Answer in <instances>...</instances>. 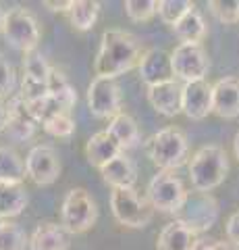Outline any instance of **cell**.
I'll list each match as a JSON object with an SVG mask.
<instances>
[{
	"label": "cell",
	"instance_id": "22",
	"mask_svg": "<svg viewBox=\"0 0 239 250\" xmlns=\"http://www.w3.org/2000/svg\"><path fill=\"white\" fill-rule=\"evenodd\" d=\"M106 131L114 138V142H117L121 146V150L125 152L129 150V148H135L137 144H140V127H137L135 119L127 113H119L117 117H112V119L109 121V127H106Z\"/></svg>",
	"mask_w": 239,
	"mask_h": 250
},
{
	"label": "cell",
	"instance_id": "23",
	"mask_svg": "<svg viewBox=\"0 0 239 250\" xmlns=\"http://www.w3.org/2000/svg\"><path fill=\"white\" fill-rule=\"evenodd\" d=\"M175 36L181 40V44H202V40L208 36V25L200 11H191L173 27Z\"/></svg>",
	"mask_w": 239,
	"mask_h": 250
},
{
	"label": "cell",
	"instance_id": "28",
	"mask_svg": "<svg viewBox=\"0 0 239 250\" xmlns=\"http://www.w3.org/2000/svg\"><path fill=\"white\" fill-rule=\"evenodd\" d=\"M50 73H52V67L48 65V61L44 59L42 52L34 50V52L25 54V59H23V75L32 77V80H37V82L48 83Z\"/></svg>",
	"mask_w": 239,
	"mask_h": 250
},
{
	"label": "cell",
	"instance_id": "39",
	"mask_svg": "<svg viewBox=\"0 0 239 250\" xmlns=\"http://www.w3.org/2000/svg\"><path fill=\"white\" fill-rule=\"evenodd\" d=\"M6 129V104L0 100V134Z\"/></svg>",
	"mask_w": 239,
	"mask_h": 250
},
{
	"label": "cell",
	"instance_id": "15",
	"mask_svg": "<svg viewBox=\"0 0 239 250\" xmlns=\"http://www.w3.org/2000/svg\"><path fill=\"white\" fill-rule=\"evenodd\" d=\"M181 88L183 85L173 77V80L150 85L146 96H148V103L156 113L165 117H175L181 113Z\"/></svg>",
	"mask_w": 239,
	"mask_h": 250
},
{
	"label": "cell",
	"instance_id": "18",
	"mask_svg": "<svg viewBox=\"0 0 239 250\" xmlns=\"http://www.w3.org/2000/svg\"><path fill=\"white\" fill-rule=\"evenodd\" d=\"M100 175L112 190H127V188H135L137 184V167L129 156H125V152L100 169Z\"/></svg>",
	"mask_w": 239,
	"mask_h": 250
},
{
	"label": "cell",
	"instance_id": "36",
	"mask_svg": "<svg viewBox=\"0 0 239 250\" xmlns=\"http://www.w3.org/2000/svg\"><path fill=\"white\" fill-rule=\"evenodd\" d=\"M225 236H227V242L233 244L235 248H239V210L231 213L227 223H225Z\"/></svg>",
	"mask_w": 239,
	"mask_h": 250
},
{
	"label": "cell",
	"instance_id": "38",
	"mask_svg": "<svg viewBox=\"0 0 239 250\" xmlns=\"http://www.w3.org/2000/svg\"><path fill=\"white\" fill-rule=\"evenodd\" d=\"M200 250H237L233 244L229 242H222V240H208L200 244Z\"/></svg>",
	"mask_w": 239,
	"mask_h": 250
},
{
	"label": "cell",
	"instance_id": "35",
	"mask_svg": "<svg viewBox=\"0 0 239 250\" xmlns=\"http://www.w3.org/2000/svg\"><path fill=\"white\" fill-rule=\"evenodd\" d=\"M48 94V83L44 82H37V80H32V77L23 75L21 80V98L25 103H34V100H40Z\"/></svg>",
	"mask_w": 239,
	"mask_h": 250
},
{
	"label": "cell",
	"instance_id": "5",
	"mask_svg": "<svg viewBox=\"0 0 239 250\" xmlns=\"http://www.w3.org/2000/svg\"><path fill=\"white\" fill-rule=\"evenodd\" d=\"M187 194L189 192L185 190L179 175H175V171H158L150 179L146 198L154 210H160L166 215H179V210L187 200Z\"/></svg>",
	"mask_w": 239,
	"mask_h": 250
},
{
	"label": "cell",
	"instance_id": "34",
	"mask_svg": "<svg viewBox=\"0 0 239 250\" xmlns=\"http://www.w3.org/2000/svg\"><path fill=\"white\" fill-rule=\"evenodd\" d=\"M15 82H17V77H15L13 65L2 57V54H0V100L13 96Z\"/></svg>",
	"mask_w": 239,
	"mask_h": 250
},
{
	"label": "cell",
	"instance_id": "30",
	"mask_svg": "<svg viewBox=\"0 0 239 250\" xmlns=\"http://www.w3.org/2000/svg\"><path fill=\"white\" fill-rule=\"evenodd\" d=\"M27 108H29V113H32L34 119L37 121V125H44L48 119H52V117H56V115H60V113H65L63 108H60V104L50 96V92L46 94L44 98H40V100L27 103Z\"/></svg>",
	"mask_w": 239,
	"mask_h": 250
},
{
	"label": "cell",
	"instance_id": "42",
	"mask_svg": "<svg viewBox=\"0 0 239 250\" xmlns=\"http://www.w3.org/2000/svg\"><path fill=\"white\" fill-rule=\"evenodd\" d=\"M2 225H4V219H0V228H2Z\"/></svg>",
	"mask_w": 239,
	"mask_h": 250
},
{
	"label": "cell",
	"instance_id": "8",
	"mask_svg": "<svg viewBox=\"0 0 239 250\" xmlns=\"http://www.w3.org/2000/svg\"><path fill=\"white\" fill-rule=\"evenodd\" d=\"M171 69L173 77L183 83L206 80L210 59L202 44H179L171 52Z\"/></svg>",
	"mask_w": 239,
	"mask_h": 250
},
{
	"label": "cell",
	"instance_id": "33",
	"mask_svg": "<svg viewBox=\"0 0 239 250\" xmlns=\"http://www.w3.org/2000/svg\"><path fill=\"white\" fill-rule=\"evenodd\" d=\"M42 127L46 134H50L55 138H69V136H73V131H75V121L69 113H60L56 117H52V119H48Z\"/></svg>",
	"mask_w": 239,
	"mask_h": 250
},
{
	"label": "cell",
	"instance_id": "41",
	"mask_svg": "<svg viewBox=\"0 0 239 250\" xmlns=\"http://www.w3.org/2000/svg\"><path fill=\"white\" fill-rule=\"evenodd\" d=\"M4 19H6V11L0 6V34H2V29H4Z\"/></svg>",
	"mask_w": 239,
	"mask_h": 250
},
{
	"label": "cell",
	"instance_id": "2",
	"mask_svg": "<svg viewBox=\"0 0 239 250\" xmlns=\"http://www.w3.org/2000/svg\"><path fill=\"white\" fill-rule=\"evenodd\" d=\"M229 156L225 148L217 144H208L198 148L189 159V182L196 192H212L227 179Z\"/></svg>",
	"mask_w": 239,
	"mask_h": 250
},
{
	"label": "cell",
	"instance_id": "4",
	"mask_svg": "<svg viewBox=\"0 0 239 250\" xmlns=\"http://www.w3.org/2000/svg\"><path fill=\"white\" fill-rule=\"evenodd\" d=\"M98 205L86 188H73L60 205V225L69 233H86L96 225Z\"/></svg>",
	"mask_w": 239,
	"mask_h": 250
},
{
	"label": "cell",
	"instance_id": "26",
	"mask_svg": "<svg viewBox=\"0 0 239 250\" xmlns=\"http://www.w3.org/2000/svg\"><path fill=\"white\" fill-rule=\"evenodd\" d=\"M25 177V161L13 148L0 146V182L23 184Z\"/></svg>",
	"mask_w": 239,
	"mask_h": 250
},
{
	"label": "cell",
	"instance_id": "7",
	"mask_svg": "<svg viewBox=\"0 0 239 250\" xmlns=\"http://www.w3.org/2000/svg\"><path fill=\"white\" fill-rule=\"evenodd\" d=\"M2 36L13 48L27 54L37 48L42 31L37 25V19L27 9H11L6 11Z\"/></svg>",
	"mask_w": 239,
	"mask_h": 250
},
{
	"label": "cell",
	"instance_id": "31",
	"mask_svg": "<svg viewBox=\"0 0 239 250\" xmlns=\"http://www.w3.org/2000/svg\"><path fill=\"white\" fill-rule=\"evenodd\" d=\"M123 9H125V15L133 23H146L156 15L158 2L156 0H125Z\"/></svg>",
	"mask_w": 239,
	"mask_h": 250
},
{
	"label": "cell",
	"instance_id": "3",
	"mask_svg": "<svg viewBox=\"0 0 239 250\" xmlns=\"http://www.w3.org/2000/svg\"><path fill=\"white\" fill-rule=\"evenodd\" d=\"M146 152L158 171H175L187 161V136L179 127H165L146 142Z\"/></svg>",
	"mask_w": 239,
	"mask_h": 250
},
{
	"label": "cell",
	"instance_id": "6",
	"mask_svg": "<svg viewBox=\"0 0 239 250\" xmlns=\"http://www.w3.org/2000/svg\"><path fill=\"white\" fill-rule=\"evenodd\" d=\"M110 210L112 217L121 225L131 229H142L152 221L154 208L148 198H142L135 192V188L127 190H112L110 192Z\"/></svg>",
	"mask_w": 239,
	"mask_h": 250
},
{
	"label": "cell",
	"instance_id": "10",
	"mask_svg": "<svg viewBox=\"0 0 239 250\" xmlns=\"http://www.w3.org/2000/svg\"><path fill=\"white\" fill-rule=\"evenodd\" d=\"M25 175L36 186H52L60 175V159L48 144H37L25 156Z\"/></svg>",
	"mask_w": 239,
	"mask_h": 250
},
{
	"label": "cell",
	"instance_id": "40",
	"mask_svg": "<svg viewBox=\"0 0 239 250\" xmlns=\"http://www.w3.org/2000/svg\"><path fill=\"white\" fill-rule=\"evenodd\" d=\"M233 154H235V159L239 163V131H237L235 138H233Z\"/></svg>",
	"mask_w": 239,
	"mask_h": 250
},
{
	"label": "cell",
	"instance_id": "25",
	"mask_svg": "<svg viewBox=\"0 0 239 250\" xmlns=\"http://www.w3.org/2000/svg\"><path fill=\"white\" fill-rule=\"evenodd\" d=\"M48 92L60 104V108H63L65 113L73 111V106L77 103V92L71 85V82L67 80V75L55 67H52V73H50V80H48Z\"/></svg>",
	"mask_w": 239,
	"mask_h": 250
},
{
	"label": "cell",
	"instance_id": "32",
	"mask_svg": "<svg viewBox=\"0 0 239 250\" xmlns=\"http://www.w3.org/2000/svg\"><path fill=\"white\" fill-rule=\"evenodd\" d=\"M208 9L225 25L239 23V0H210Z\"/></svg>",
	"mask_w": 239,
	"mask_h": 250
},
{
	"label": "cell",
	"instance_id": "20",
	"mask_svg": "<svg viewBox=\"0 0 239 250\" xmlns=\"http://www.w3.org/2000/svg\"><path fill=\"white\" fill-rule=\"evenodd\" d=\"M119 154H123L121 146L114 142V138L109 131H98L86 142V159L92 167H96L98 171L104 165H109L112 159H117Z\"/></svg>",
	"mask_w": 239,
	"mask_h": 250
},
{
	"label": "cell",
	"instance_id": "17",
	"mask_svg": "<svg viewBox=\"0 0 239 250\" xmlns=\"http://www.w3.org/2000/svg\"><path fill=\"white\" fill-rule=\"evenodd\" d=\"M140 77L148 85H156L160 82L173 80V69H171V54H166L160 48H150L144 52L140 62Z\"/></svg>",
	"mask_w": 239,
	"mask_h": 250
},
{
	"label": "cell",
	"instance_id": "11",
	"mask_svg": "<svg viewBox=\"0 0 239 250\" xmlns=\"http://www.w3.org/2000/svg\"><path fill=\"white\" fill-rule=\"evenodd\" d=\"M219 217V205L210 194L204 192H191L187 194V200H185L183 208L179 210L177 219L183 223H187L191 229L200 231H208L214 225Z\"/></svg>",
	"mask_w": 239,
	"mask_h": 250
},
{
	"label": "cell",
	"instance_id": "21",
	"mask_svg": "<svg viewBox=\"0 0 239 250\" xmlns=\"http://www.w3.org/2000/svg\"><path fill=\"white\" fill-rule=\"evenodd\" d=\"M27 202L29 196L23 184L0 182V219L9 221L13 217H19L25 210Z\"/></svg>",
	"mask_w": 239,
	"mask_h": 250
},
{
	"label": "cell",
	"instance_id": "19",
	"mask_svg": "<svg viewBox=\"0 0 239 250\" xmlns=\"http://www.w3.org/2000/svg\"><path fill=\"white\" fill-rule=\"evenodd\" d=\"M69 246H71V233L60 223L52 221L40 223L29 238L32 250H69Z\"/></svg>",
	"mask_w": 239,
	"mask_h": 250
},
{
	"label": "cell",
	"instance_id": "9",
	"mask_svg": "<svg viewBox=\"0 0 239 250\" xmlns=\"http://www.w3.org/2000/svg\"><path fill=\"white\" fill-rule=\"evenodd\" d=\"M123 106L121 88L114 80H104V77H94L88 88V108L98 119H112L117 117Z\"/></svg>",
	"mask_w": 239,
	"mask_h": 250
},
{
	"label": "cell",
	"instance_id": "27",
	"mask_svg": "<svg viewBox=\"0 0 239 250\" xmlns=\"http://www.w3.org/2000/svg\"><path fill=\"white\" fill-rule=\"evenodd\" d=\"M196 9V4L191 0H158V11L156 15L160 17V21L166 23V25L175 27L185 15L191 13Z\"/></svg>",
	"mask_w": 239,
	"mask_h": 250
},
{
	"label": "cell",
	"instance_id": "14",
	"mask_svg": "<svg viewBox=\"0 0 239 250\" xmlns=\"http://www.w3.org/2000/svg\"><path fill=\"white\" fill-rule=\"evenodd\" d=\"M200 233L179 219L166 223L156 238V250H200Z\"/></svg>",
	"mask_w": 239,
	"mask_h": 250
},
{
	"label": "cell",
	"instance_id": "24",
	"mask_svg": "<svg viewBox=\"0 0 239 250\" xmlns=\"http://www.w3.org/2000/svg\"><path fill=\"white\" fill-rule=\"evenodd\" d=\"M67 15H69V23H71L73 29L90 31L98 21L100 2H96V0H73Z\"/></svg>",
	"mask_w": 239,
	"mask_h": 250
},
{
	"label": "cell",
	"instance_id": "13",
	"mask_svg": "<svg viewBox=\"0 0 239 250\" xmlns=\"http://www.w3.org/2000/svg\"><path fill=\"white\" fill-rule=\"evenodd\" d=\"M37 129V121L32 117L27 108V103L21 98V94H13L6 103V134L9 138L17 140V142H25V140L34 138Z\"/></svg>",
	"mask_w": 239,
	"mask_h": 250
},
{
	"label": "cell",
	"instance_id": "37",
	"mask_svg": "<svg viewBox=\"0 0 239 250\" xmlns=\"http://www.w3.org/2000/svg\"><path fill=\"white\" fill-rule=\"evenodd\" d=\"M46 9H50L52 13H69V9H71V4H73V0H44L42 2Z\"/></svg>",
	"mask_w": 239,
	"mask_h": 250
},
{
	"label": "cell",
	"instance_id": "29",
	"mask_svg": "<svg viewBox=\"0 0 239 250\" xmlns=\"http://www.w3.org/2000/svg\"><path fill=\"white\" fill-rule=\"evenodd\" d=\"M29 240L17 223L4 221L0 228V250H25Z\"/></svg>",
	"mask_w": 239,
	"mask_h": 250
},
{
	"label": "cell",
	"instance_id": "16",
	"mask_svg": "<svg viewBox=\"0 0 239 250\" xmlns=\"http://www.w3.org/2000/svg\"><path fill=\"white\" fill-rule=\"evenodd\" d=\"M212 113L221 119L239 117V80L222 77L212 83Z\"/></svg>",
	"mask_w": 239,
	"mask_h": 250
},
{
	"label": "cell",
	"instance_id": "12",
	"mask_svg": "<svg viewBox=\"0 0 239 250\" xmlns=\"http://www.w3.org/2000/svg\"><path fill=\"white\" fill-rule=\"evenodd\" d=\"M181 113L191 121H202L212 113V83L206 80L183 83Z\"/></svg>",
	"mask_w": 239,
	"mask_h": 250
},
{
	"label": "cell",
	"instance_id": "1",
	"mask_svg": "<svg viewBox=\"0 0 239 250\" xmlns=\"http://www.w3.org/2000/svg\"><path fill=\"white\" fill-rule=\"evenodd\" d=\"M142 57L144 48L133 34L125 29H106L94 61V73L104 80H117L119 75L140 67Z\"/></svg>",
	"mask_w": 239,
	"mask_h": 250
}]
</instances>
